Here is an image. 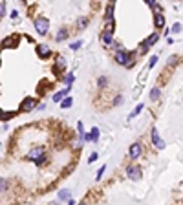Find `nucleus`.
Instances as JSON below:
<instances>
[{
	"label": "nucleus",
	"instance_id": "nucleus-13",
	"mask_svg": "<svg viewBox=\"0 0 183 205\" xmlns=\"http://www.w3.org/2000/svg\"><path fill=\"white\" fill-rule=\"evenodd\" d=\"M148 70H150V68H148V66H145V68H143V72H141V75H137V82H145L146 81V77H148Z\"/></svg>",
	"mask_w": 183,
	"mask_h": 205
},
{
	"label": "nucleus",
	"instance_id": "nucleus-4",
	"mask_svg": "<svg viewBox=\"0 0 183 205\" xmlns=\"http://www.w3.org/2000/svg\"><path fill=\"white\" fill-rule=\"evenodd\" d=\"M150 137H152V143H154V146H156L158 150L165 148V141H163L161 137H159V134H158V130H156V128H152V134H150Z\"/></svg>",
	"mask_w": 183,
	"mask_h": 205
},
{
	"label": "nucleus",
	"instance_id": "nucleus-11",
	"mask_svg": "<svg viewBox=\"0 0 183 205\" xmlns=\"http://www.w3.org/2000/svg\"><path fill=\"white\" fill-rule=\"evenodd\" d=\"M154 24H156V28H163V26H165V17H163L159 11H158L156 17H154Z\"/></svg>",
	"mask_w": 183,
	"mask_h": 205
},
{
	"label": "nucleus",
	"instance_id": "nucleus-2",
	"mask_svg": "<svg viewBox=\"0 0 183 205\" xmlns=\"http://www.w3.org/2000/svg\"><path fill=\"white\" fill-rule=\"evenodd\" d=\"M126 176L130 180H139L141 178V168L137 165H130V167H126Z\"/></svg>",
	"mask_w": 183,
	"mask_h": 205
},
{
	"label": "nucleus",
	"instance_id": "nucleus-6",
	"mask_svg": "<svg viewBox=\"0 0 183 205\" xmlns=\"http://www.w3.org/2000/svg\"><path fill=\"white\" fill-rule=\"evenodd\" d=\"M101 42L106 46H112L114 44V35H112V29H106L101 33Z\"/></svg>",
	"mask_w": 183,
	"mask_h": 205
},
{
	"label": "nucleus",
	"instance_id": "nucleus-5",
	"mask_svg": "<svg viewBox=\"0 0 183 205\" xmlns=\"http://www.w3.org/2000/svg\"><path fill=\"white\" fill-rule=\"evenodd\" d=\"M37 53H39V57L46 59V57L51 55V48H50L48 44H39V46H37Z\"/></svg>",
	"mask_w": 183,
	"mask_h": 205
},
{
	"label": "nucleus",
	"instance_id": "nucleus-12",
	"mask_svg": "<svg viewBox=\"0 0 183 205\" xmlns=\"http://www.w3.org/2000/svg\"><path fill=\"white\" fill-rule=\"evenodd\" d=\"M70 88H72V86H66V90H62V92H57V94L53 95V101H61L62 97H66V94L70 92Z\"/></svg>",
	"mask_w": 183,
	"mask_h": 205
},
{
	"label": "nucleus",
	"instance_id": "nucleus-8",
	"mask_svg": "<svg viewBox=\"0 0 183 205\" xmlns=\"http://www.w3.org/2000/svg\"><path fill=\"white\" fill-rule=\"evenodd\" d=\"M35 104H37L35 99H26V101L20 104V112H31V110L35 108Z\"/></svg>",
	"mask_w": 183,
	"mask_h": 205
},
{
	"label": "nucleus",
	"instance_id": "nucleus-34",
	"mask_svg": "<svg viewBox=\"0 0 183 205\" xmlns=\"http://www.w3.org/2000/svg\"><path fill=\"white\" fill-rule=\"evenodd\" d=\"M6 187H7V185H6V180H4V178H2V192H4V190H6Z\"/></svg>",
	"mask_w": 183,
	"mask_h": 205
},
{
	"label": "nucleus",
	"instance_id": "nucleus-31",
	"mask_svg": "<svg viewBox=\"0 0 183 205\" xmlns=\"http://www.w3.org/2000/svg\"><path fill=\"white\" fill-rule=\"evenodd\" d=\"M66 82H68V86H70V84H72V82H73V73H70V75H68V77H66Z\"/></svg>",
	"mask_w": 183,
	"mask_h": 205
},
{
	"label": "nucleus",
	"instance_id": "nucleus-1",
	"mask_svg": "<svg viewBox=\"0 0 183 205\" xmlns=\"http://www.w3.org/2000/svg\"><path fill=\"white\" fill-rule=\"evenodd\" d=\"M48 28H50V20L48 19H44V17H37L35 19V29H37L39 35H46Z\"/></svg>",
	"mask_w": 183,
	"mask_h": 205
},
{
	"label": "nucleus",
	"instance_id": "nucleus-16",
	"mask_svg": "<svg viewBox=\"0 0 183 205\" xmlns=\"http://www.w3.org/2000/svg\"><path fill=\"white\" fill-rule=\"evenodd\" d=\"M141 110H143V104H137V106H136V108L132 110V114L128 116V119H134V117H137V116L141 114Z\"/></svg>",
	"mask_w": 183,
	"mask_h": 205
},
{
	"label": "nucleus",
	"instance_id": "nucleus-22",
	"mask_svg": "<svg viewBox=\"0 0 183 205\" xmlns=\"http://www.w3.org/2000/svg\"><path fill=\"white\" fill-rule=\"evenodd\" d=\"M180 31H181V24H180V22H176V24L172 26V33H180Z\"/></svg>",
	"mask_w": 183,
	"mask_h": 205
},
{
	"label": "nucleus",
	"instance_id": "nucleus-29",
	"mask_svg": "<svg viewBox=\"0 0 183 205\" xmlns=\"http://www.w3.org/2000/svg\"><path fill=\"white\" fill-rule=\"evenodd\" d=\"M77 130H79V134H81V136H84V126H82V123H81V121L77 123Z\"/></svg>",
	"mask_w": 183,
	"mask_h": 205
},
{
	"label": "nucleus",
	"instance_id": "nucleus-17",
	"mask_svg": "<svg viewBox=\"0 0 183 205\" xmlns=\"http://www.w3.org/2000/svg\"><path fill=\"white\" fill-rule=\"evenodd\" d=\"M141 92H143V84H141V82H137V86H136V88H134V92H132V97H134V99H137V97L141 95Z\"/></svg>",
	"mask_w": 183,
	"mask_h": 205
},
{
	"label": "nucleus",
	"instance_id": "nucleus-7",
	"mask_svg": "<svg viewBox=\"0 0 183 205\" xmlns=\"http://www.w3.org/2000/svg\"><path fill=\"white\" fill-rule=\"evenodd\" d=\"M99 134H101V132H99V128H97V126H94L90 134H84V136H82V139H84V141H97V139H99Z\"/></svg>",
	"mask_w": 183,
	"mask_h": 205
},
{
	"label": "nucleus",
	"instance_id": "nucleus-25",
	"mask_svg": "<svg viewBox=\"0 0 183 205\" xmlns=\"http://www.w3.org/2000/svg\"><path fill=\"white\" fill-rule=\"evenodd\" d=\"M0 15L6 17V0H2V4H0Z\"/></svg>",
	"mask_w": 183,
	"mask_h": 205
},
{
	"label": "nucleus",
	"instance_id": "nucleus-10",
	"mask_svg": "<svg viewBox=\"0 0 183 205\" xmlns=\"http://www.w3.org/2000/svg\"><path fill=\"white\" fill-rule=\"evenodd\" d=\"M139 154H141V145L134 143L132 146H130V158H132V159H137V158H139Z\"/></svg>",
	"mask_w": 183,
	"mask_h": 205
},
{
	"label": "nucleus",
	"instance_id": "nucleus-14",
	"mask_svg": "<svg viewBox=\"0 0 183 205\" xmlns=\"http://www.w3.org/2000/svg\"><path fill=\"white\" fill-rule=\"evenodd\" d=\"M106 20H114V2H110V6L106 7Z\"/></svg>",
	"mask_w": 183,
	"mask_h": 205
},
{
	"label": "nucleus",
	"instance_id": "nucleus-21",
	"mask_svg": "<svg viewBox=\"0 0 183 205\" xmlns=\"http://www.w3.org/2000/svg\"><path fill=\"white\" fill-rule=\"evenodd\" d=\"M72 101H73L72 97H66V99L61 102V106H62V108H70V106H72Z\"/></svg>",
	"mask_w": 183,
	"mask_h": 205
},
{
	"label": "nucleus",
	"instance_id": "nucleus-24",
	"mask_svg": "<svg viewBox=\"0 0 183 205\" xmlns=\"http://www.w3.org/2000/svg\"><path fill=\"white\" fill-rule=\"evenodd\" d=\"M11 117H15V112H7V114L4 112V116H2V119H4V121H6V119H11Z\"/></svg>",
	"mask_w": 183,
	"mask_h": 205
},
{
	"label": "nucleus",
	"instance_id": "nucleus-27",
	"mask_svg": "<svg viewBox=\"0 0 183 205\" xmlns=\"http://www.w3.org/2000/svg\"><path fill=\"white\" fill-rule=\"evenodd\" d=\"M158 62V55H154V57H150V61H148V68H152L154 64Z\"/></svg>",
	"mask_w": 183,
	"mask_h": 205
},
{
	"label": "nucleus",
	"instance_id": "nucleus-23",
	"mask_svg": "<svg viewBox=\"0 0 183 205\" xmlns=\"http://www.w3.org/2000/svg\"><path fill=\"white\" fill-rule=\"evenodd\" d=\"M97 158H99V156H97V152H92V154H90V158H88V163H94V161H97Z\"/></svg>",
	"mask_w": 183,
	"mask_h": 205
},
{
	"label": "nucleus",
	"instance_id": "nucleus-28",
	"mask_svg": "<svg viewBox=\"0 0 183 205\" xmlns=\"http://www.w3.org/2000/svg\"><path fill=\"white\" fill-rule=\"evenodd\" d=\"M81 46H82V41H77V42H73V44H72L70 48H72V50H79Z\"/></svg>",
	"mask_w": 183,
	"mask_h": 205
},
{
	"label": "nucleus",
	"instance_id": "nucleus-15",
	"mask_svg": "<svg viewBox=\"0 0 183 205\" xmlns=\"http://www.w3.org/2000/svg\"><path fill=\"white\" fill-rule=\"evenodd\" d=\"M159 41V35H158V33H152V35H150V37H148V39H146V44H148V46H154V44H156V42Z\"/></svg>",
	"mask_w": 183,
	"mask_h": 205
},
{
	"label": "nucleus",
	"instance_id": "nucleus-20",
	"mask_svg": "<svg viewBox=\"0 0 183 205\" xmlns=\"http://www.w3.org/2000/svg\"><path fill=\"white\" fill-rule=\"evenodd\" d=\"M66 37H68V31H66V29H61V31L57 33V37H55V39H57V42H61V41H64Z\"/></svg>",
	"mask_w": 183,
	"mask_h": 205
},
{
	"label": "nucleus",
	"instance_id": "nucleus-33",
	"mask_svg": "<svg viewBox=\"0 0 183 205\" xmlns=\"http://www.w3.org/2000/svg\"><path fill=\"white\" fill-rule=\"evenodd\" d=\"M86 24H88V19H81V22H79V26H81V28H84Z\"/></svg>",
	"mask_w": 183,
	"mask_h": 205
},
{
	"label": "nucleus",
	"instance_id": "nucleus-18",
	"mask_svg": "<svg viewBox=\"0 0 183 205\" xmlns=\"http://www.w3.org/2000/svg\"><path fill=\"white\" fill-rule=\"evenodd\" d=\"M150 99L152 101H158L159 99V88H152L150 90Z\"/></svg>",
	"mask_w": 183,
	"mask_h": 205
},
{
	"label": "nucleus",
	"instance_id": "nucleus-19",
	"mask_svg": "<svg viewBox=\"0 0 183 205\" xmlns=\"http://www.w3.org/2000/svg\"><path fill=\"white\" fill-rule=\"evenodd\" d=\"M59 200H70V190L68 189H62L59 192Z\"/></svg>",
	"mask_w": 183,
	"mask_h": 205
},
{
	"label": "nucleus",
	"instance_id": "nucleus-9",
	"mask_svg": "<svg viewBox=\"0 0 183 205\" xmlns=\"http://www.w3.org/2000/svg\"><path fill=\"white\" fill-rule=\"evenodd\" d=\"M53 70H55L57 73L64 72V70H66V59H64V57H57V59H55V66H53Z\"/></svg>",
	"mask_w": 183,
	"mask_h": 205
},
{
	"label": "nucleus",
	"instance_id": "nucleus-30",
	"mask_svg": "<svg viewBox=\"0 0 183 205\" xmlns=\"http://www.w3.org/2000/svg\"><path fill=\"white\" fill-rule=\"evenodd\" d=\"M121 102H123V97H121V95H117V97H115V101H114V106H119Z\"/></svg>",
	"mask_w": 183,
	"mask_h": 205
},
{
	"label": "nucleus",
	"instance_id": "nucleus-32",
	"mask_svg": "<svg viewBox=\"0 0 183 205\" xmlns=\"http://www.w3.org/2000/svg\"><path fill=\"white\" fill-rule=\"evenodd\" d=\"M102 172H104V167H101V168H99V172H97V176H95V178H97V180H101Z\"/></svg>",
	"mask_w": 183,
	"mask_h": 205
},
{
	"label": "nucleus",
	"instance_id": "nucleus-26",
	"mask_svg": "<svg viewBox=\"0 0 183 205\" xmlns=\"http://www.w3.org/2000/svg\"><path fill=\"white\" fill-rule=\"evenodd\" d=\"M106 84H108V79H106V77H99V86H101V88H104Z\"/></svg>",
	"mask_w": 183,
	"mask_h": 205
},
{
	"label": "nucleus",
	"instance_id": "nucleus-3",
	"mask_svg": "<svg viewBox=\"0 0 183 205\" xmlns=\"http://www.w3.org/2000/svg\"><path fill=\"white\" fill-rule=\"evenodd\" d=\"M44 156V148L42 146H35V148H31L29 150V154L26 156V159H29V161H37L39 158Z\"/></svg>",
	"mask_w": 183,
	"mask_h": 205
}]
</instances>
